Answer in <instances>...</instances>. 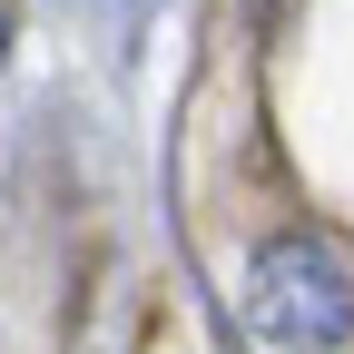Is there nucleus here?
<instances>
[{"mask_svg": "<svg viewBox=\"0 0 354 354\" xmlns=\"http://www.w3.org/2000/svg\"><path fill=\"white\" fill-rule=\"evenodd\" d=\"M0 50H10V0H0Z\"/></svg>", "mask_w": 354, "mask_h": 354, "instance_id": "f03ea898", "label": "nucleus"}, {"mask_svg": "<svg viewBox=\"0 0 354 354\" xmlns=\"http://www.w3.org/2000/svg\"><path fill=\"white\" fill-rule=\"evenodd\" d=\"M246 325L295 354L354 344V246L335 227H276L246 256Z\"/></svg>", "mask_w": 354, "mask_h": 354, "instance_id": "f257e3e1", "label": "nucleus"}]
</instances>
